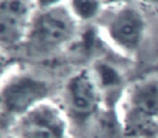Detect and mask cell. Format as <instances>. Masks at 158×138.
Here are the masks:
<instances>
[{
	"label": "cell",
	"mask_w": 158,
	"mask_h": 138,
	"mask_svg": "<svg viewBox=\"0 0 158 138\" xmlns=\"http://www.w3.org/2000/svg\"><path fill=\"white\" fill-rule=\"evenodd\" d=\"M36 3H38L40 10H47V8H53L60 6L61 0H36Z\"/></svg>",
	"instance_id": "obj_10"
},
{
	"label": "cell",
	"mask_w": 158,
	"mask_h": 138,
	"mask_svg": "<svg viewBox=\"0 0 158 138\" xmlns=\"http://www.w3.org/2000/svg\"><path fill=\"white\" fill-rule=\"evenodd\" d=\"M6 138H15V137H6Z\"/></svg>",
	"instance_id": "obj_12"
},
{
	"label": "cell",
	"mask_w": 158,
	"mask_h": 138,
	"mask_svg": "<svg viewBox=\"0 0 158 138\" xmlns=\"http://www.w3.org/2000/svg\"><path fill=\"white\" fill-rule=\"evenodd\" d=\"M148 2H151V3H158V0H148Z\"/></svg>",
	"instance_id": "obj_11"
},
{
	"label": "cell",
	"mask_w": 158,
	"mask_h": 138,
	"mask_svg": "<svg viewBox=\"0 0 158 138\" xmlns=\"http://www.w3.org/2000/svg\"><path fill=\"white\" fill-rule=\"evenodd\" d=\"M77 22L68 8L57 6L42 10L35 17L29 30V40L40 51L54 50L68 43L75 35Z\"/></svg>",
	"instance_id": "obj_1"
},
{
	"label": "cell",
	"mask_w": 158,
	"mask_h": 138,
	"mask_svg": "<svg viewBox=\"0 0 158 138\" xmlns=\"http://www.w3.org/2000/svg\"><path fill=\"white\" fill-rule=\"evenodd\" d=\"M47 94L49 86L46 81L29 75L14 76L3 86V109L11 116L21 117L36 105L43 102Z\"/></svg>",
	"instance_id": "obj_3"
},
{
	"label": "cell",
	"mask_w": 158,
	"mask_h": 138,
	"mask_svg": "<svg viewBox=\"0 0 158 138\" xmlns=\"http://www.w3.org/2000/svg\"><path fill=\"white\" fill-rule=\"evenodd\" d=\"M67 106L77 119L85 120L98 106V89L94 79L87 72H79L69 79L65 87Z\"/></svg>",
	"instance_id": "obj_5"
},
{
	"label": "cell",
	"mask_w": 158,
	"mask_h": 138,
	"mask_svg": "<svg viewBox=\"0 0 158 138\" xmlns=\"http://www.w3.org/2000/svg\"><path fill=\"white\" fill-rule=\"evenodd\" d=\"M29 7L25 0L0 2V40L4 46L17 44L27 32Z\"/></svg>",
	"instance_id": "obj_6"
},
{
	"label": "cell",
	"mask_w": 158,
	"mask_h": 138,
	"mask_svg": "<svg viewBox=\"0 0 158 138\" xmlns=\"http://www.w3.org/2000/svg\"><path fill=\"white\" fill-rule=\"evenodd\" d=\"M144 18L137 8L125 6L111 17L108 22V35L111 40L126 51L139 49L144 36Z\"/></svg>",
	"instance_id": "obj_4"
},
{
	"label": "cell",
	"mask_w": 158,
	"mask_h": 138,
	"mask_svg": "<svg viewBox=\"0 0 158 138\" xmlns=\"http://www.w3.org/2000/svg\"><path fill=\"white\" fill-rule=\"evenodd\" d=\"M97 77L98 83L104 89H115L121 84V76L112 66L108 64H98L97 65Z\"/></svg>",
	"instance_id": "obj_9"
},
{
	"label": "cell",
	"mask_w": 158,
	"mask_h": 138,
	"mask_svg": "<svg viewBox=\"0 0 158 138\" xmlns=\"http://www.w3.org/2000/svg\"><path fill=\"white\" fill-rule=\"evenodd\" d=\"M131 109L139 126L156 120L158 117V83L144 81L135 87L131 95Z\"/></svg>",
	"instance_id": "obj_7"
},
{
	"label": "cell",
	"mask_w": 158,
	"mask_h": 138,
	"mask_svg": "<svg viewBox=\"0 0 158 138\" xmlns=\"http://www.w3.org/2000/svg\"><path fill=\"white\" fill-rule=\"evenodd\" d=\"M15 138H71L68 122L58 108L42 102L18 117Z\"/></svg>",
	"instance_id": "obj_2"
},
{
	"label": "cell",
	"mask_w": 158,
	"mask_h": 138,
	"mask_svg": "<svg viewBox=\"0 0 158 138\" xmlns=\"http://www.w3.org/2000/svg\"><path fill=\"white\" fill-rule=\"evenodd\" d=\"M71 8L77 18L87 21L98 14L100 3L98 0H71Z\"/></svg>",
	"instance_id": "obj_8"
}]
</instances>
